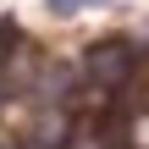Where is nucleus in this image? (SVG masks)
I'll return each instance as SVG.
<instances>
[{
    "mask_svg": "<svg viewBox=\"0 0 149 149\" xmlns=\"http://www.w3.org/2000/svg\"><path fill=\"white\" fill-rule=\"evenodd\" d=\"M83 6H100V0H50V11H61V17H72V11H83Z\"/></svg>",
    "mask_w": 149,
    "mask_h": 149,
    "instance_id": "nucleus-1",
    "label": "nucleus"
}]
</instances>
